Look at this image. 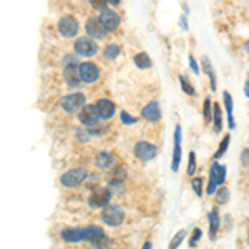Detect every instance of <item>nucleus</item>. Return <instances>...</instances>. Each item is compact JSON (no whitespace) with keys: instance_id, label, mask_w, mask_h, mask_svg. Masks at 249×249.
Wrapping results in <instances>:
<instances>
[{"instance_id":"393cba45","label":"nucleus","mask_w":249,"mask_h":249,"mask_svg":"<svg viewBox=\"0 0 249 249\" xmlns=\"http://www.w3.org/2000/svg\"><path fill=\"white\" fill-rule=\"evenodd\" d=\"M203 118L206 123L213 122V100L209 96L204 98V105H203Z\"/></svg>"},{"instance_id":"7ed1b4c3","label":"nucleus","mask_w":249,"mask_h":249,"mask_svg":"<svg viewBox=\"0 0 249 249\" xmlns=\"http://www.w3.org/2000/svg\"><path fill=\"white\" fill-rule=\"evenodd\" d=\"M85 102H87V98H85L83 93H70V95L62 98L60 105L67 113H77L85 107Z\"/></svg>"},{"instance_id":"72a5a7b5","label":"nucleus","mask_w":249,"mask_h":249,"mask_svg":"<svg viewBox=\"0 0 249 249\" xmlns=\"http://www.w3.org/2000/svg\"><path fill=\"white\" fill-rule=\"evenodd\" d=\"M90 3H92V7L93 9H96V10H105L107 9V0H90Z\"/></svg>"},{"instance_id":"412c9836","label":"nucleus","mask_w":249,"mask_h":249,"mask_svg":"<svg viewBox=\"0 0 249 249\" xmlns=\"http://www.w3.org/2000/svg\"><path fill=\"white\" fill-rule=\"evenodd\" d=\"M65 81L70 85V87H78L80 83V75L77 72V65H68L65 67Z\"/></svg>"},{"instance_id":"f704fd0d","label":"nucleus","mask_w":249,"mask_h":249,"mask_svg":"<svg viewBox=\"0 0 249 249\" xmlns=\"http://www.w3.org/2000/svg\"><path fill=\"white\" fill-rule=\"evenodd\" d=\"M120 116H122V122H123L124 124H135V123H136V118H135V116H130V115L126 113V111H122V115H120Z\"/></svg>"},{"instance_id":"37998d69","label":"nucleus","mask_w":249,"mask_h":249,"mask_svg":"<svg viewBox=\"0 0 249 249\" xmlns=\"http://www.w3.org/2000/svg\"><path fill=\"white\" fill-rule=\"evenodd\" d=\"M143 248H146V249H150V248H151V243H145V246H143Z\"/></svg>"},{"instance_id":"5701e85b","label":"nucleus","mask_w":249,"mask_h":249,"mask_svg":"<svg viewBox=\"0 0 249 249\" xmlns=\"http://www.w3.org/2000/svg\"><path fill=\"white\" fill-rule=\"evenodd\" d=\"M213 123H215L216 133H221V130H223V110L218 103L213 105Z\"/></svg>"},{"instance_id":"79ce46f5","label":"nucleus","mask_w":249,"mask_h":249,"mask_svg":"<svg viewBox=\"0 0 249 249\" xmlns=\"http://www.w3.org/2000/svg\"><path fill=\"white\" fill-rule=\"evenodd\" d=\"M243 48H244V52H246V53H249V42H244Z\"/></svg>"},{"instance_id":"2eb2a0df","label":"nucleus","mask_w":249,"mask_h":249,"mask_svg":"<svg viewBox=\"0 0 249 249\" xmlns=\"http://www.w3.org/2000/svg\"><path fill=\"white\" fill-rule=\"evenodd\" d=\"M208 224H209V239L215 241L218 238V231L221 228V216L218 208H213L208 215Z\"/></svg>"},{"instance_id":"0eeeda50","label":"nucleus","mask_w":249,"mask_h":249,"mask_svg":"<svg viewBox=\"0 0 249 249\" xmlns=\"http://www.w3.org/2000/svg\"><path fill=\"white\" fill-rule=\"evenodd\" d=\"M81 234H83V241H88L95 248H100L105 243V231L100 226L81 228Z\"/></svg>"},{"instance_id":"20e7f679","label":"nucleus","mask_w":249,"mask_h":249,"mask_svg":"<svg viewBox=\"0 0 249 249\" xmlns=\"http://www.w3.org/2000/svg\"><path fill=\"white\" fill-rule=\"evenodd\" d=\"M88 176H90V173H88V170H85V168L72 170L62 176V185L67 186V188H75V186H80Z\"/></svg>"},{"instance_id":"ea45409f","label":"nucleus","mask_w":249,"mask_h":249,"mask_svg":"<svg viewBox=\"0 0 249 249\" xmlns=\"http://www.w3.org/2000/svg\"><path fill=\"white\" fill-rule=\"evenodd\" d=\"M244 95L249 98V80H246V83H244Z\"/></svg>"},{"instance_id":"cd10ccee","label":"nucleus","mask_w":249,"mask_h":249,"mask_svg":"<svg viewBox=\"0 0 249 249\" xmlns=\"http://www.w3.org/2000/svg\"><path fill=\"white\" fill-rule=\"evenodd\" d=\"M185 239H186V231H185V229H180V231H178L176 234H174V238L170 241V248H171V249L180 248V244H181Z\"/></svg>"},{"instance_id":"4be33fe9","label":"nucleus","mask_w":249,"mask_h":249,"mask_svg":"<svg viewBox=\"0 0 249 249\" xmlns=\"http://www.w3.org/2000/svg\"><path fill=\"white\" fill-rule=\"evenodd\" d=\"M133 62H135L136 67L141 68V70H148V68H151V65H153V62H151L150 55L145 53V52L136 53V55L133 57Z\"/></svg>"},{"instance_id":"a211bd4d","label":"nucleus","mask_w":249,"mask_h":249,"mask_svg":"<svg viewBox=\"0 0 249 249\" xmlns=\"http://www.w3.org/2000/svg\"><path fill=\"white\" fill-rule=\"evenodd\" d=\"M223 98H224V108H226V116H228V126H229V130H234L236 123H234V116H233V96H231V93L224 92Z\"/></svg>"},{"instance_id":"1a4fd4ad","label":"nucleus","mask_w":249,"mask_h":249,"mask_svg":"<svg viewBox=\"0 0 249 249\" xmlns=\"http://www.w3.org/2000/svg\"><path fill=\"white\" fill-rule=\"evenodd\" d=\"M78 120L88 128L96 126V123H98V120H100L98 110H96V105H85V107L80 110Z\"/></svg>"},{"instance_id":"6ab92c4d","label":"nucleus","mask_w":249,"mask_h":249,"mask_svg":"<svg viewBox=\"0 0 249 249\" xmlns=\"http://www.w3.org/2000/svg\"><path fill=\"white\" fill-rule=\"evenodd\" d=\"M62 238L67 243H80L83 241V234H81V228H68L62 231Z\"/></svg>"},{"instance_id":"58836bf2","label":"nucleus","mask_w":249,"mask_h":249,"mask_svg":"<svg viewBox=\"0 0 249 249\" xmlns=\"http://www.w3.org/2000/svg\"><path fill=\"white\" fill-rule=\"evenodd\" d=\"M180 27L183 30H188V18H186V15H181L180 17Z\"/></svg>"},{"instance_id":"b1692460","label":"nucleus","mask_w":249,"mask_h":249,"mask_svg":"<svg viewBox=\"0 0 249 249\" xmlns=\"http://www.w3.org/2000/svg\"><path fill=\"white\" fill-rule=\"evenodd\" d=\"M113 163H115V158H113V155H110V153H100L98 156H96V166L102 170L111 168Z\"/></svg>"},{"instance_id":"4468645a","label":"nucleus","mask_w":249,"mask_h":249,"mask_svg":"<svg viewBox=\"0 0 249 249\" xmlns=\"http://www.w3.org/2000/svg\"><path fill=\"white\" fill-rule=\"evenodd\" d=\"M141 115L148 122H159L161 120V108H159L158 100H151L146 107H143Z\"/></svg>"},{"instance_id":"473e14b6","label":"nucleus","mask_w":249,"mask_h":249,"mask_svg":"<svg viewBox=\"0 0 249 249\" xmlns=\"http://www.w3.org/2000/svg\"><path fill=\"white\" fill-rule=\"evenodd\" d=\"M201 234H203V231H201L200 228H194L193 229V236H191V239H189V248H194L198 244V241L201 239Z\"/></svg>"},{"instance_id":"a19ab883","label":"nucleus","mask_w":249,"mask_h":249,"mask_svg":"<svg viewBox=\"0 0 249 249\" xmlns=\"http://www.w3.org/2000/svg\"><path fill=\"white\" fill-rule=\"evenodd\" d=\"M107 2L110 3V5H115V7H116V5H118L120 2H122V0H107Z\"/></svg>"},{"instance_id":"c85d7f7f","label":"nucleus","mask_w":249,"mask_h":249,"mask_svg":"<svg viewBox=\"0 0 249 249\" xmlns=\"http://www.w3.org/2000/svg\"><path fill=\"white\" fill-rule=\"evenodd\" d=\"M229 141H231V136H229V135H224L223 141H221L219 148H218L216 153H215V159H219L224 153H226V150H228V146H229Z\"/></svg>"},{"instance_id":"dca6fc26","label":"nucleus","mask_w":249,"mask_h":249,"mask_svg":"<svg viewBox=\"0 0 249 249\" xmlns=\"http://www.w3.org/2000/svg\"><path fill=\"white\" fill-rule=\"evenodd\" d=\"M111 194L108 189H100V191L93 193L90 196V200H88V204L92 206V208H105V206L108 204V201H110Z\"/></svg>"},{"instance_id":"423d86ee","label":"nucleus","mask_w":249,"mask_h":249,"mask_svg":"<svg viewBox=\"0 0 249 249\" xmlns=\"http://www.w3.org/2000/svg\"><path fill=\"white\" fill-rule=\"evenodd\" d=\"M75 52L81 57H93L98 52V45L92 37H80L75 42Z\"/></svg>"},{"instance_id":"f03ea898","label":"nucleus","mask_w":249,"mask_h":249,"mask_svg":"<svg viewBox=\"0 0 249 249\" xmlns=\"http://www.w3.org/2000/svg\"><path fill=\"white\" fill-rule=\"evenodd\" d=\"M102 219L105 224H108V226H120V224L124 221L123 208L122 206H116V204L105 206L103 213H102Z\"/></svg>"},{"instance_id":"e433bc0d","label":"nucleus","mask_w":249,"mask_h":249,"mask_svg":"<svg viewBox=\"0 0 249 249\" xmlns=\"http://www.w3.org/2000/svg\"><path fill=\"white\" fill-rule=\"evenodd\" d=\"M241 163H243L244 168H249V148L244 150L243 155H241Z\"/></svg>"},{"instance_id":"4c0bfd02","label":"nucleus","mask_w":249,"mask_h":249,"mask_svg":"<svg viewBox=\"0 0 249 249\" xmlns=\"http://www.w3.org/2000/svg\"><path fill=\"white\" fill-rule=\"evenodd\" d=\"M63 65L65 67H68V65H77V58L73 55H67L63 58Z\"/></svg>"},{"instance_id":"2f4dec72","label":"nucleus","mask_w":249,"mask_h":249,"mask_svg":"<svg viewBox=\"0 0 249 249\" xmlns=\"http://www.w3.org/2000/svg\"><path fill=\"white\" fill-rule=\"evenodd\" d=\"M191 189L194 191L196 196H203V180L201 178H193L191 180Z\"/></svg>"},{"instance_id":"9d476101","label":"nucleus","mask_w":249,"mask_h":249,"mask_svg":"<svg viewBox=\"0 0 249 249\" xmlns=\"http://www.w3.org/2000/svg\"><path fill=\"white\" fill-rule=\"evenodd\" d=\"M98 18H100V22H102V25L105 27L107 32H115V30L120 27V22H122L120 15L116 14V12L110 10V9L102 10V14H100Z\"/></svg>"},{"instance_id":"ddd939ff","label":"nucleus","mask_w":249,"mask_h":249,"mask_svg":"<svg viewBox=\"0 0 249 249\" xmlns=\"http://www.w3.org/2000/svg\"><path fill=\"white\" fill-rule=\"evenodd\" d=\"M85 30H87V35H90L92 38H105L107 37V30L105 27L102 25L100 18H88L87 20V25H85Z\"/></svg>"},{"instance_id":"c756f323","label":"nucleus","mask_w":249,"mask_h":249,"mask_svg":"<svg viewBox=\"0 0 249 249\" xmlns=\"http://www.w3.org/2000/svg\"><path fill=\"white\" fill-rule=\"evenodd\" d=\"M186 173H188L189 176H193V174L196 173V153H194V151H189V156H188V170H186Z\"/></svg>"},{"instance_id":"aec40b11","label":"nucleus","mask_w":249,"mask_h":249,"mask_svg":"<svg viewBox=\"0 0 249 249\" xmlns=\"http://www.w3.org/2000/svg\"><path fill=\"white\" fill-rule=\"evenodd\" d=\"M201 65H203V70H204V73L209 77V80H211V90L213 92H216L218 90V83H216V72H215V68H213V65H211V60H209L208 57H203L201 58Z\"/></svg>"},{"instance_id":"f257e3e1","label":"nucleus","mask_w":249,"mask_h":249,"mask_svg":"<svg viewBox=\"0 0 249 249\" xmlns=\"http://www.w3.org/2000/svg\"><path fill=\"white\" fill-rule=\"evenodd\" d=\"M224 180H226V166L215 161L209 168V180L208 185H206V193L215 194L218 186H223Z\"/></svg>"},{"instance_id":"6e6552de","label":"nucleus","mask_w":249,"mask_h":249,"mask_svg":"<svg viewBox=\"0 0 249 249\" xmlns=\"http://www.w3.org/2000/svg\"><path fill=\"white\" fill-rule=\"evenodd\" d=\"M78 75H80V80L85 81V83H95V81L100 78V70L95 63H92V62H85V63H80Z\"/></svg>"},{"instance_id":"9b49d317","label":"nucleus","mask_w":249,"mask_h":249,"mask_svg":"<svg viewBox=\"0 0 249 249\" xmlns=\"http://www.w3.org/2000/svg\"><path fill=\"white\" fill-rule=\"evenodd\" d=\"M58 32L67 38L75 37V35L78 33V22H77V18L72 17V15L63 17L60 22H58Z\"/></svg>"},{"instance_id":"7c9ffc66","label":"nucleus","mask_w":249,"mask_h":249,"mask_svg":"<svg viewBox=\"0 0 249 249\" xmlns=\"http://www.w3.org/2000/svg\"><path fill=\"white\" fill-rule=\"evenodd\" d=\"M118 55H120V47L118 45H108L107 48H105V57H107L108 60H115Z\"/></svg>"},{"instance_id":"a878e982","label":"nucleus","mask_w":249,"mask_h":249,"mask_svg":"<svg viewBox=\"0 0 249 249\" xmlns=\"http://www.w3.org/2000/svg\"><path fill=\"white\" fill-rule=\"evenodd\" d=\"M180 85H181V90L186 93V95H189V96H194L196 95V90H194V87L191 83H189V80L186 78V77H180Z\"/></svg>"},{"instance_id":"f3484780","label":"nucleus","mask_w":249,"mask_h":249,"mask_svg":"<svg viewBox=\"0 0 249 249\" xmlns=\"http://www.w3.org/2000/svg\"><path fill=\"white\" fill-rule=\"evenodd\" d=\"M96 110H98L100 118L108 120L115 115V103L107 98H102V100H98V103H96Z\"/></svg>"},{"instance_id":"39448f33","label":"nucleus","mask_w":249,"mask_h":249,"mask_svg":"<svg viewBox=\"0 0 249 249\" xmlns=\"http://www.w3.org/2000/svg\"><path fill=\"white\" fill-rule=\"evenodd\" d=\"M133 153L140 161H151L158 156V148L148 141H138L135 145Z\"/></svg>"},{"instance_id":"c9c22d12","label":"nucleus","mask_w":249,"mask_h":249,"mask_svg":"<svg viewBox=\"0 0 249 249\" xmlns=\"http://www.w3.org/2000/svg\"><path fill=\"white\" fill-rule=\"evenodd\" d=\"M188 60H189V68H191L193 72H194V73H196V75H198V73H200V65H198L196 58H194L193 55H189V58H188Z\"/></svg>"},{"instance_id":"bb28decb","label":"nucleus","mask_w":249,"mask_h":249,"mask_svg":"<svg viewBox=\"0 0 249 249\" xmlns=\"http://www.w3.org/2000/svg\"><path fill=\"white\" fill-rule=\"evenodd\" d=\"M216 201L219 204H224L229 201V189L224 188V186H219V188L216 189Z\"/></svg>"},{"instance_id":"f8f14e48","label":"nucleus","mask_w":249,"mask_h":249,"mask_svg":"<svg viewBox=\"0 0 249 249\" xmlns=\"http://www.w3.org/2000/svg\"><path fill=\"white\" fill-rule=\"evenodd\" d=\"M181 165V126L176 124L174 128V148H173V161H171V170L176 173Z\"/></svg>"}]
</instances>
